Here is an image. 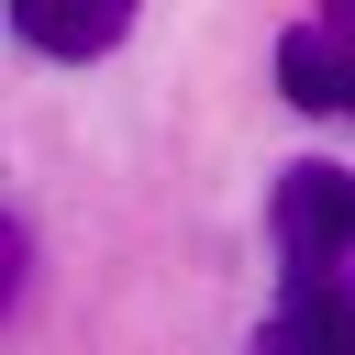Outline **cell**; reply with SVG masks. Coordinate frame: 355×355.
<instances>
[{
  "label": "cell",
  "instance_id": "obj_2",
  "mask_svg": "<svg viewBox=\"0 0 355 355\" xmlns=\"http://www.w3.org/2000/svg\"><path fill=\"white\" fill-rule=\"evenodd\" d=\"M277 89H288L300 111L355 122V0H322L311 22L277 33Z\"/></svg>",
  "mask_w": 355,
  "mask_h": 355
},
{
  "label": "cell",
  "instance_id": "obj_1",
  "mask_svg": "<svg viewBox=\"0 0 355 355\" xmlns=\"http://www.w3.org/2000/svg\"><path fill=\"white\" fill-rule=\"evenodd\" d=\"M266 233H277V266L311 277V266H355V166H277V200H266Z\"/></svg>",
  "mask_w": 355,
  "mask_h": 355
},
{
  "label": "cell",
  "instance_id": "obj_4",
  "mask_svg": "<svg viewBox=\"0 0 355 355\" xmlns=\"http://www.w3.org/2000/svg\"><path fill=\"white\" fill-rule=\"evenodd\" d=\"M133 11L144 0H11V33L33 55H55V67H89V55H111L133 33Z\"/></svg>",
  "mask_w": 355,
  "mask_h": 355
},
{
  "label": "cell",
  "instance_id": "obj_3",
  "mask_svg": "<svg viewBox=\"0 0 355 355\" xmlns=\"http://www.w3.org/2000/svg\"><path fill=\"white\" fill-rule=\"evenodd\" d=\"M255 355H355V277L344 266L288 277V300L255 322Z\"/></svg>",
  "mask_w": 355,
  "mask_h": 355
}]
</instances>
